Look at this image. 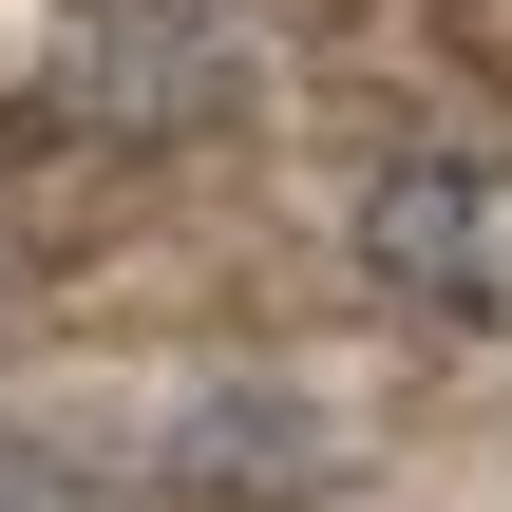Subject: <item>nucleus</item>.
I'll return each mask as SVG.
<instances>
[{
  "instance_id": "f257e3e1",
  "label": "nucleus",
  "mask_w": 512,
  "mask_h": 512,
  "mask_svg": "<svg viewBox=\"0 0 512 512\" xmlns=\"http://www.w3.org/2000/svg\"><path fill=\"white\" fill-rule=\"evenodd\" d=\"M361 266L456 323V342H512V152H399L361 190Z\"/></svg>"
},
{
  "instance_id": "7ed1b4c3",
  "label": "nucleus",
  "mask_w": 512,
  "mask_h": 512,
  "mask_svg": "<svg viewBox=\"0 0 512 512\" xmlns=\"http://www.w3.org/2000/svg\"><path fill=\"white\" fill-rule=\"evenodd\" d=\"M0 512H171L152 437H95V418H0Z\"/></svg>"
},
{
  "instance_id": "f03ea898",
  "label": "nucleus",
  "mask_w": 512,
  "mask_h": 512,
  "mask_svg": "<svg viewBox=\"0 0 512 512\" xmlns=\"http://www.w3.org/2000/svg\"><path fill=\"white\" fill-rule=\"evenodd\" d=\"M57 95H76L95 133H171V114H209V95H228V38H209V19H171V0H114V19H76V38H57Z\"/></svg>"
}]
</instances>
